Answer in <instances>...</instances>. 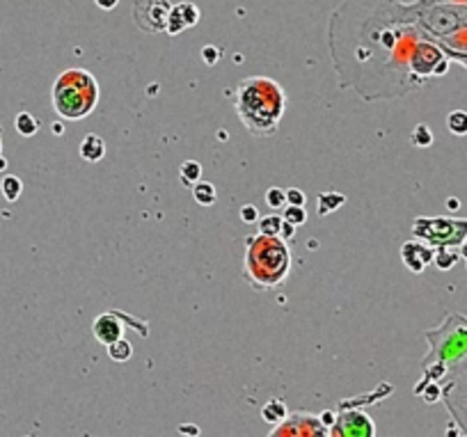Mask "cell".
<instances>
[{
  "label": "cell",
  "mask_w": 467,
  "mask_h": 437,
  "mask_svg": "<svg viewBox=\"0 0 467 437\" xmlns=\"http://www.w3.org/2000/svg\"><path fill=\"white\" fill-rule=\"evenodd\" d=\"M266 202L270 209H284L286 206V193L282 191V188H270V191L266 193Z\"/></svg>",
  "instance_id": "22"
},
{
  "label": "cell",
  "mask_w": 467,
  "mask_h": 437,
  "mask_svg": "<svg viewBox=\"0 0 467 437\" xmlns=\"http://www.w3.org/2000/svg\"><path fill=\"white\" fill-rule=\"evenodd\" d=\"M413 142L417 147H429L433 142V135H431V128L426 126V124H420V126L415 128V135H413Z\"/></svg>",
  "instance_id": "23"
},
{
  "label": "cell",
  "mask_w": 467,
  "mask_h": 437,
  "mask_svg": "<svg viewBox=\"0 0 467 437\" xmlns=\"http://www.w3.org/2000/svg\"><path fill=\"white\" fill-rule=\"evenodd\" d=\"M80 158L87 163H99L105 156V142L99 135H87L83 142H80Z\"/></svg>",
  "instance_id": "10"
},
{
  "label": "cell",
  "mask_w": 467,
  "mask_h": 437,
  "mask_svg": "<svg viewBox=\"0 0 467 437\" xmlns=\"http://www.w3.org/2000/svg\"><path fill=\"white\" fill-rule=\"evenodd\" d=\"M3 170H7V161L3 158V156H0V172H3Z\"/></svg>",
  "instance_id": "33"
},
{
  "label": "cell",
  "mask_w": 467,
  "mask_h": 437,
  "mask_svg": "<svg viewBox=\"0 0 467 437\" xmlns=\"http://www.w3.org/2000/svg\"><path fill=\"white\" fill-rule=\"evenodd\" d=\"M291 257L282 238L277 236H255L248 238V257L245 270L257 286H275L289 273Z\"/></svg>",
  "instance_id": "3"
},
{
  "label": "cell",
  "mask_w": 467,
  "mask_h": 437,
  "mask_svg": "<svg viewBox=\"0 0 467 437\" xmlns=\"http://www.w3.org/2000/svg\"><path fill=\"white\" fill-rule=\"evenodd\" d=\"M286 202L293 204V206H302L305 204V195L298 188H289V193H286Z\"/></svg>",
  "instance_id": "27"
},
{
  "label": "cell",
  "mask_w": 467,
  "mask_h": 437,
  "mask_svg": "<svg viewBox=\"0 0 467 437\" xmlns=\"http://www.w3.org/2000/svg\"><path fill=\"white\" fill-rule=\"evenodd\" d=\"M318 419L323 422V426H334V415H332V412H323V415Z\"/></svg>",
  "instance_id": "31"
},
{
  "label": "cell",
  "mask_w": 467,
  "mask_h": 437,
  "mask_svg": "<svg viewBox=\"0 0 467 437\" xmlns=\"http://www.w3.org/2000/svg\"><path fill=\"white\" fill-rule=\"evenodd\" d=\"M108 355L114 362H128L133 357V346H131V341L124 339V336H119L117 341L108 343Z\"/></svg>",
  "instance_id": "14"
},
{
  "label": "cell",
  "mask_w": 467,
  "mask_h": 437,
  "mask_svg": "<svg viewBox=\"0 0 467 437\" xmlns=\"http://www.w3.org/2000/svg\"><path fill=\"white\" fill-rule=\"evenodd\" d=\"M175 10H177L179 16H181L186 28H193L195 23L200 21V10L193 3H179V5H175Z\"/></svg>",
  "instance_id": "20"
},
{
  "label": "cell",
  "mask_w": 467,
  "mask_h": 437,
  "mask_svg": "<svg viewBox=\"0 0 467 437\" xmlns=\"http://www.w3.org/2000/svg\"><path fill=\"white\" fill-rule=\"evenodd\" d=\"M422 222L429 229L417 225L415 234L429 238V241H433V243L438 241L440 245H452L454 241H461V238H465V234H467V220H442V218L424 220L422 218Z\"/></svg>",
  "instance_id": "6"
},
{
  "label": "cell",
  "mask_w": 467,
  "mask_h": 437,
  "mask_svg": "<svg viewBox=\"0 0 467 437\" xmlns=\"http://www.w3.org/2000/svg\"><path fill=\"white\" fill-rule=\"evenodd\" d=\"M284 220H289L291 225L300 227L302 222L307 220V211L302 209V206H293V204H289V206H284Z\"/></svg>",
  "instance_id": "21"
},
{
  "label": "cell",
  "mask_w": 467,
  "mask_h": 437,
  "mask_svg": "<svg viewBox=\"0 0 467 437\" xmlns=\"http://www.w3.org/2000/svg\"><path fill=\"white\" fill-rule=\"evenodd\" d=\"M172 7L175 5H172L170 0H135L133 5L135 26L144 32H151V35L168 30Z\"/></svg>",
  "instance_id": "5"
},
{
  "label": "cell",
  "mask_w": 467,
  "mask_h": 437,
  "mask_svg": "<svg viewBox=\"0 0 467 437\" xmlns=\"http://www.w3.org/2000/svg\"><path fill=\"white\" fill-rule=\"evenodd\" d=\"M463 257L467 259V243H463Z\"/></svg>",
  "instance_id": "35"
},
{
  "label": "cell",
  "mask_w": 467,
  "mask_h": 437,
  "mask_svg": "<svg viewBox=\"0 0 467 437\" xmlns=\"http://www.w3.org/2000/svg\"><path fill=\"white\" fill-rule=\"evenodd\" d=\"M14 126L23 138H32L39 131V121L32 117L30 112H19L16 114V119H14Z\"/></svg>",
  "instance_id": "16"
},
{
  "label": "cell",
  "mask_w": 467,
  "mask_h": 437,
  "mask_svg": "<svg viewBox=\"0 0 467 437\" xmlns=\"http://www.w3.org/2000/svg\"><path fill=\"white\" fill-rule=\"evenodd\" d=\"M286 415H289V410H286L284 401H280V399L266 403V408L261 410V417H264V422L266 424H273V426L282 424L284 419H286Z\"/></svg>",
  "instance_id": "11"
},
{
  "label": "cell",
  "mask_w": 467,
  "mask_h": 437,
  "mask_svg": "<svg viewBox=\"0 0 467 437\" xmlns=\"http://www.w3.org/2000/svg\"><path fill=\"white\" fill-rule=\"evenodd\" d=\"M99 87L89 71L67 69L53 85V108L62 119L78 121L94 110Z\"/></svg>",
  "instance_id": "2"
},
{
  "label": "cell",
  "mask_w": 467,
  "mask_h": 437,
  "mask_svg": "<svg viewBox=\"0 0 467 437\" xmlns=\"http://www.w3.org/2000/svg\"><path fill=\"white\" fill-rule=\"evenodd\" d=\"M218 57H220V51L216 46H204L202 48V60L209 64V67H213V64L218 62Z\"/></svg>",
  "instance_id": "26"
},
{
  "label": "cell",
  "mask_w": 467,
  "mask_h": 437,
  "mask_svg": "<svg viewBox=\"0 0 467 437\" xmlns=\"http://www.w3.org/2000/svg\"><path fill=\"white\" fill-rule=\"evenodd\" d=\"M241 220H243V222H248V225H252V222H257V220H259L257 206H255V204H245V206H241Z\"/></svg>",
  "instance_id": "25"
},
{
  "label": "cell",
  "mask_w": 467,
  "mask_h": 437,
  "mask_svg": "<svg viewBox=\"0 0 467 437\" xmlns=\"http://www.w3.org/2000/svg\"><path fill=\"white\" fill-rule=\"evenodd\" d=\"M92 334H94V339L99 341V343L108 346V343H112V341H117L119 336L124 334V329H121V323L117 320V316H112V314H101V316H96V320H94Z\"/></svg>",
  "instance_id": "8"
},
{
  "label": "cell",
  "mask_w": 467,
  "mask_h": 437,
  "mask_svg": "<svg viewBox=\"0 0 467 437\" xmlns=\"http://www.w3.org/2000/svg\"><path fill=\"white\" fill-rule=\"evenodd\" d=\"M53 131H55V135H62V124H53Z\"/></svg>",
  "instance_id": "32"
},
{
  "label": "cell",
  "mask_w": 467,
  "mask_h": 437,
  "mask_svg": "<svg viewBox=\"0 0 467 437\" xmlns=\"http://www.w3.org/2000/svg\"><path fill=\"white\" fill-rule=\"evenodd\" d=\"M0 191H3V197H5L7 202L14 204L21 197V193H23V184H21L19 177L7 175L3 181H0Z\"/></svg>",
  "instance_id": "15"
},
{
  "label": "cell",
  "mask_w": 467,
  "mask_h": 437,
  "mask_svg": "<svg viewBox=\"0 0 467 437\" xmlns=\"http://www.w3.org/2000/svg\"><path fill=\"white\" fill-rule=\"evenodd\" d=\"M436 263L440 270H449L456 263V252H447V250L436 252Z\"/></svg>",
  "instance_id": "24"
},
{
  "label": "cell",
  "mask_w": 467,
  "mask_h": 437,
  "mask_svg": "<svg viewBox=\"0 0 467 437\" xmlns=\"http://www.w3.org/2000/svg\"><path fill=\"white\" fill-rule=\"evenodd\" d=\"M94 3H96V7H99V10L110 12V10H114V7H117L119 0H94Z\"/></svg>",
  "instance_id": "30"
},
{
  "label": "cell",
  "mask_w": 467,
  "mask_h": 437,
  "mask_svg": "<svg viewBox=\"0 0 467 437\" xmlns=\"http://www.w3.org/2000/svg\"><path fill=\"white\" fill-rule=\"evenodd\" d=\"M179 177H181V184L186 188H193L200 181V177H202V165L198 161L181 163V168H179Z\"/></svg>",
  "instance_id": "13"
},
{
  "label": "cell",
  "mask_w": 467,
  "mask_h": 437,
  "mask_svg": "<svg viewBox=\"0 0 467 437\" xmlns=\"http://www.w3.org/2000/svg\"><path fill=\"white\" fill-rule=\"evenodd\" d=\"M236 108L250 133L273 135L284 110V92L268 78H248L239 85Z\"/></svg>",
  "instance_id": "1"
},
{
  "label": "cell",
  "mask_w": 467,
  "mask_h": 437,
  "mask_svg": "<svg viewBox=\"0 0 467 437\" xmlns=\"http://www.w3.org/2000/svg\"><path fill=\"white\" fill-rule=\"evenodd\" d=\"M401 257H403L406 266L413 270V273H422V270L429 266L431 259L436 257V252L424 247L422 243H406L403 250H401Z\"/></svg>",
  "instance_id": "9"
},
{
  "label": "cell",
  "mask_w": 467,
  "mask_h": 437,
  "mask_svg": "<svg viewBox=\"0 0 467 437\" xmlns=\"http://www.w3.org/2000/svg\"><path fill=\"white\" fill-rule=\"evenodd\" d=\"M449 209H458V202L456 200H449Z\"/></svg>",
  "instance_id": "34"
},
{
  "label": "cell",
  "mask_w": 467,
  "mask_h": 437,
  "mask_svg": "<svg viewBox=\"0 0 467 437\" xmlns=\"http://www.w3.org/2000/svg\"><path fill=\"white\" fill-rule=\"evenodd\" d=\"M282 222H284V218H280V216L259 218V234H264V236H277V238H280Z\"/></svg>",
  "instance_id": "19"
},
{
  "label": "cell",
  "mask_w": 467,
  "mask_h": 437,
  "mask_svg": "<svg viewBox=\"0 0 467 437\" xmlns=\"http://www.w3.org/2000/svg\"><path fill=\"white\" fill-rule=\"evenodd\" d=\"M202 431L198 426H193V424H184V426H179V435H193V437H198Z\"/></svg>",
  "instance_id": "29"
},
{
  "label": "cell",
  "mask_w": 467,
  "mask_h": 437,
  "mask_svg": "<svg viewBox=\"0 0 467 437\" xmlns=\"http://www.w3.org/2000/svg\"><path fill=\"white\" fill-rule=\"evenodd\" d=\"M343 202H346V197L337 195V193H325V195H321V197H318V216H325V213L337 211Z\"/></svg>",
  "instance_id": "17"
},
{
  "label": "cell",
  "mask_w": 467,
  "mask_h": 437,
  "mask_svg": "<svg viewBox=\"0 0 467 437\" xmlns=\"http://www.w3.org/2000/svg\"><path fill=\"white\" fill-rule=\"evenodd\" d=\"M373 433H376L373 422L364 412H357V410L341 415L339 422H334V428H332V435H346V437H369Z\"/></svg>",
  "instance_id": "7"
},
{
  "label": "cell",
  "mask_w": 467,
  "mask_h": 437,
  "mask_svg": "<svg viewBox=\"0 0 467 437\" xmlns=\"http://www.w3.org/2000/svg\"><path fill=\"white\" fill-rule=\"evenodd\" d=\"M429 339L433 341L438 366L447 369V364L461 362L467 355V318L452 314L438 332H429Z\"/></svg>",
  "instance_id": "4"
},
{
  "label": "cell",
  "mask_w": 467,
  "mask_h": 437,
  "mask_svg": "<svg viewBox=\"0 0 467 437\" xmlns=\"http://www.w3.org/2000/svg\"><path fill=\"white\" fill-rule=\"evenodd\" d=\"M447 128L454 135H467V112L465 110H454L447 117Z\"/></svg>",
  "instance_id": "18"
},
{
  "label": "cell",
  "mask_w": 467,
  "mask_h": 437,
  "mask_svg": "<svg viewBox=\"0 0 467 437\" xmlns=\"http://www.w3.org/2000/svg\"><path fill=\"white\" fill-rule=\"evenodd\" d=\"M293 234H296V225H291L289 220H284L282 222V232H280V238L286 243L289 238H293Z\"/></svg>",
  "instance_id": "28"
},
{
  "label": "cell",
  "mask_w": 467,
  "mask_h": 437,
  "mask_svg": "<svg viewBox=\"0 0 467 437\" xmlns=\"http://www.w3.org/2000/svg\"><path fill=\"white\" fill-rule=\"evenodd\" d=\"M193 197L200 206H211L213 202L218 200L216 186L209 184V181H198V184L193 186Z\"/></svg>",
  "instance_id": "12"
}]
</instances>
